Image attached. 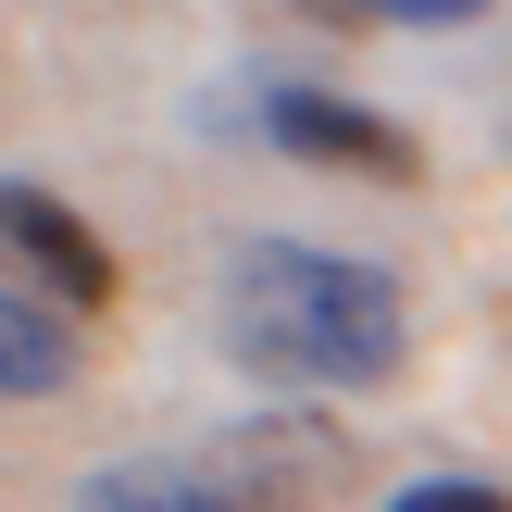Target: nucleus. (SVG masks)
<instances>
[{
  "label": "nucleus",
  "instance_id": "39448f33",
  "mask_svg": "<svg viewBox=\"0 0 512 512\" xmlns=\"http://www.w3.org/2000/svg\"><path fill=\"white\" fill-rule=\"evenodd\" d=\"M75 375H88V325H63L50 300L0 288V400H63Z\"/></svg>",
  "mask_w": 512,
  "mask_h": 512
},
{
  "label": "nucleus",
  "instance_id": "20e7f679",
  "mask_svg": "<svg viewBox=\"0 0 512 512\" xmlns=\"http://www.w3.org/2000/svg\"><path fill=\"white\" fill-rule=\"evenodd\" d=\"M263 138L288 150V163H338V175H375V188H413L425 175L413 125L363 113V100H338V88H263Z\"/></svg>",
  "mask_w": 512,
  "mask_h": 512
},
{
  "label": "nucleus",
  "instance_id": "7ed1b4c3",
  "mask_svg": "<svg viewBox=\"0 0 512 512\" xmlns=\"http://www.w3.org/2000/svg\"><path fill=\"white\" fill-rule=\"evenodd\" d=\"M0 288H13V300H50L63 325H88V313H113L125 263H113V238H100L63 188L0 175Z\"/></svg>",
  "mask_w": 512,
  "mask_h": 512
},
{
  "label": "nucleus",
  "instance_id": "0eeeda50",
  "mask_svg": "<svg viewBox=\"0 0 512 512\" xmlns=\"http://www.w3.org/2000/svg\"><path fill=\"white\" fill-rule=\"evenodd\" d=\"M363 13H388V25H475L488 0H363Z\"/></svg>",
  "mask_w": 512,
  "mask_h": 512
},
{
  "label": "nucleus",
  "instance_id": "f03ea898",
  "mask_svg": "<svg viewBox=\"0 0 512 512\" xmlns=\"http://www.w3.org/2000/svg\"><path fill=\"white\" fill-rule=\"evenodd\" d=\"M338 488H350V438L325 413H250L188 450L100 463L75 488V512H325Z\"/></svg>",
  "mask_w": 512,
  "mask_h": 512
},
{
  "label": "nucleus",
  "instance_id": "423d86ee",
  "mask_svg": "<svg viewBox=\"0 0 512 512\" xmlns=\"http://www.w3.org/2000/svg\"><path fill=\"white\" fill-rule=\"evenodd\" d=\"M388 512H512V488H488V475H425V488H400Z\"/></svg>",
  "mask_w": 512,
  "mask_h": 512
},
{
  "label": "nucleus",
  "instance_id": "f257e3e1",
  "mask_svg": "<svg viewBox=\"0 0 512 512\" xmlns=\"http://www.w3.org/2000/svg\"><path fill=\"white\" fill-rule=\"evenodd\" d=\"M213 325L263 388H388L413 350L400 275L363 250H313V238H238Z\"/></svg>",
  "mask_w": 512,
  "mask_h": 512
}]
</instances>
